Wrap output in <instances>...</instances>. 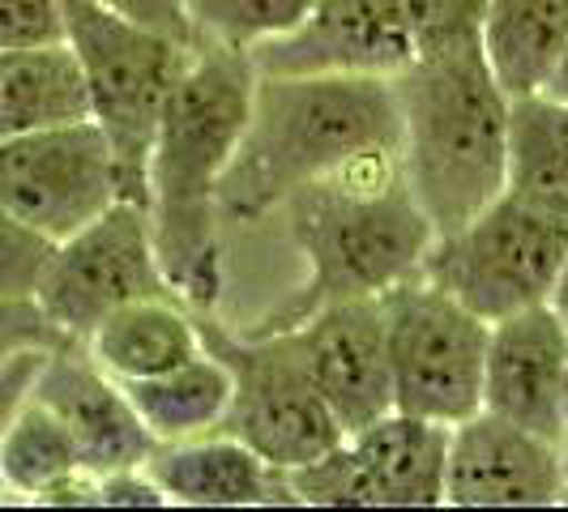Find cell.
I'll return each mask as SVG.
<instances>
[{
    "instance_id": "27",
    "label": "cell",
    "mask_w": 568,
    "mask_h": 512,
    "mask_svg": "<svg viewBox=\"0 0 568 512\" xmlns=\"http://www.w3.org/2000/svg\"><path fill=\"white\" fill-rule=\"evenodd\" d=\"M64 341L69 338L39 308V299H0V371L13 368L27 355L57 350Z\"/></svg>"
},
{
    "instance_id": "1",
    "label": "cell",
    "mask_w": 568,
    "mask_h": 512,
    "mask_svg": "<svg viewBox=\"0 0 568 512\" xmlns=\"http://www.w3.org/2000/svg\"><path fill=\"white\" fill-rule=\"evenodd\" d=\"M253 82L248 52L197 43L159 115L145 167V214L159 265L193 313H214L227 283L219 188L248 120Z\"/></svg>"
},
{
    "instance_id": "28",
    "label": "cell",
    "mask_w": 568,
    "mask_h": 512,
    "mask_svg": "<svg viewBox=\"0 0 568 512\" xmlns=\"http://www.w3.org/2000/svg\"><path fill=\"white\" fill-rule=\"evenodd\" d=\"M64 39L60 0H0V48H30Z\"/></svg>"
},
{
    "instance_id": "20",
    "label": "cell",
    "mask_w": 568,
    "mask_h": 512,
    "mask_svg": "<svg viewBox=\"0 0 568 512\" xmlns=\"http://www.w3.org/2000/svg\"><path fill=\"white\" fill-rule=\"evenodd\" d=\"M85 115H90V94L82 64L64 39L0 48V142Z\"/></svg>"
},
{
    "instance_id": "9",
    "label": "cell",
    "mask_w": 568,
    "mask_h": 512,
    "mask_svg": "<svg viewBox=\"0 0 568 512\" xmlns=\"http://www.w3.org/2000/svg\"><path fill=\"white\" fill-rule=\"evenodd\" d=\"M445 453L449 427L389 410L286 470V483L295 504L316 509H436L445 504Z\"/></svg>"
},
{
    "instance_id": "33",
    "label": "cell",
    "mask_w": 568,
    "mask_h": 512,
    "mask_svg": "<svg viewBox=\"0 0 568 512\" xmlns=\"http://www.w3.org/2000/svg\"><path fill=\"white\" fill-rule=\"evenodd\" d=\"M547 308L560 316L568 325V256L565 265H560V274H556V286H551V295H547Z\"/></svg>"
},
{
    "instance_id": "10",
    "label": "cell",
    "mask_w": 568,
    "mask_h": 512,
    "mask_svg": "<svg viewBox=\"0 0 568 512\" xmlns=\"http://www.w3.org/2000/svg\"><path fill=\"white\" fill-rule=\"evenodd\" d=\"M154 295H175V286L159 265L150 214L138 201H115L94 223L57 239L34 290L39 308L69 341H85L103 316Z\"/></svg>"
},
{
    "instance_id": "26",
    "label": "cell",
    "mask_w": 568,
    "mask_h": 512,
    "mask_svg": "<svg viewBox=\"0 0 568 512\" xmlns=\"http://www.w3.org/2000/svg\"><path fill=\"white\" fill-rule=\"evenodd\" d=\"M48 256L52 239L0 205V299H34Z\"/></svg>"
},
{
    "instance_id": "2",
    "label": "cell",
    "mask_w": 568,
    "mask_h": 512,
    "mask_svg": "<svg viewBox=\"0 0 568 512\" xmlns=\"http://www.w3.org/2000/svg\"><path fill=\"white\" fill-rule=\"evenodd\" d=\"M398 145L394 78L256 73L248 120L219 188L223 223H256L283 209L291 193Z\"/></svg>"
},
{
    "instance_id": "6",
    "label": "cell",
    "mask_w": 568,
    "mask_h": 512,
    "mask_svg": "<svg viewBox=\"0 0 568 512\" xmlns=\"http://www.w3.org/2000/svg\"><path fill=\"white\" fill-rule=\"evenodd\" d=\"M201 346L227 368L231 406L219 431L248 444L274 470H295L338 444V419L316 393L313 376L286 329H227L210 313H197Z\"/></svg>"
},
{
    "instance_id": "18",
    "label": "cell",
    "mask_w": 568,
    "mask_h": 512,
    "mask_svg": "<svg viewBox=\"0 0 568 512\" xmlns=\"http://www.w3.org/2000/svg\"><path fill=\"white\" fill-rule=\"evenodd\" d=\"M0 491L27 504H99V479L43 401L27 398L0 431Z\"/></svg>"
},
{
    "instance_id": "15",
    "label": "cell",
    "mask_w": 568,
    "mask_h": 512,
    "mask_svg": "<svg viewBox=\"0 0 568 512\" xmlns=\"http://www.w3.org/2000/svg\"><path fill=\"white\" fill-rule=\"evenodd\" d=\"M256 73H372L394 78L415 60L398 0H313L300 27L248 52Z\"/></svg>"
},
{
    "instance_id": "31",
    "label": "cell",
    "mask_w": 568,
    "mask_h": 512,
    "mask_svg": "<svg viewBox=\"0 0 568 512\" xmlns=\"http://www.w3.org/2000/svg\"><path fill=\"white\" fill-rule=\"evenodd\" d=\"M43 355H48V350L27 355V359H18L13 368L0 371V431H4V423L18 414V406L30 398V385H34V371H39V363H43Z\"/></svg>"
},
{
    "instance_id": "7",
    "label": "cell",
    "mask_w": 568,
    "mask_h": 512,
    "mask_svg": "<svg viewBox=\"0 0 568 512\" xmlns=\"http://www.w3.org/2000/svg\"><path fill=\"white\" fill-rule=\"evenodd\" d=\"M565 256L568 218L500 193L457 231L436 235L419 274L491 325L547 304Z\"/></svg>"
},
{
    "instance_id": "23",
    "label": "cell",
    "mask_w": 568,
    "mask_h": 512,
    "mask_svg": "<svg viewBox=\"0 0 568 512\" xmlns=\"http://www.w3.org/2000/svg\"><path fill=\"white\" fill-rule=\"evenodd\" d=\"M124 389L159 444L219 431L231 406V376L205 346L180 368L150 376V380H133Z\"/></svg>"
},
{
    "instance_id": "13",
    "label": "cell",
    "mask_w": 568,
    "mask_h": 512,
    "mask_svg": "<svg viewBox=\"0 0 568 512\" xmlns=\"http://www.w3.org/2000/svg\"><path fill=\"white\" fill-rule=\"evenodd\" d=\"M286 334L342 431H359L364 423L394 410L381 295L325 304L300 325H291Z\"/></svg>"
},
{
    "instance_id": "25",
    "label": "cell",
    "mask_w": 568,
    "mask_h": 512,
    "mask_svg": "<svg viewBox=\"0 0 568 512\" xmlns=\"http://www.w3.org/2000/svg\"><path fill=\"white\" fill-rule=\"evenodd\" d=\"M484 4L487 0H398L410 39H415V57L479 39Z\"/></svg>"
},
{
    "instance_id": "17",
    "label": "cell",
    "mask_w": 568,
    "mask_h": 512,
    "mask_svg": "<svg viewBox=\"0 0 568 512\" xmlns=\"http://www.w3.org/2000/svg\"><path fill=\"white\" fill-rule=\"evenodd\" d=\"M159 479L168 504L184 509H261V504H295L286 470L240 444L227 431H210L193 440L159 444L145 461Z\"/></svg>"
},
{
    "instance_id": "16",
    "label": "cell",
    "mask_w": 568,
    "mask_h": 512,
    "mask_svg": "<svg viewBox=\"0 0 568 512\" xmlns=\"http://www.w3.org/2000/svg\"><path fill=\"white\" fill-rule=\"evenodd\" d=\"M568 325L547 304L491 320L484 359V410L565 444Z\"/></svg>"
},
{
    "instance_id": "22",
    "label": "cell",
    "mask_w": 568,
    "mask_h": 512,
    "mask_svg": "<svg viewBox=\"0 0 568 512\" xmlns=\"http://www.w3.org/2000/svg\"><path fill=\"white\" fill-rule=\"evenodd\" d=\"M505 193L568 218V103L521 94L509 103Z\"/></svg>"
},
{
    "instance_id": "35",
    "label": "cell",
    "mask_w": 568,
    "mask_h": 512,
    "mask_svg": "<svg viewBox=\"0 0 568 512\" xmlns=\"http://www.w3.org/2000/svg\"><path fill=\"white\" fill-rule=\"evenodd\" d=\"M560 457H565V483H568V440H565V449H560Z\"/></svg>"
},
{
    "instance_id": "5",
    "label": "cell",
    "mask_w": 568,
    "mask_h": 512,
    "mask_svg": "<svg viewBox=\"0 0 568 512\" xmlns=\"http://www.w3.org/2000/svg\"><path fill=\"white\" fill-rule=\"evenodd\" d=\"M64 43L82 64L90 120L112 142L120 197L145 205V167L171 85L193 60V43L168 39L99 0H60Z\"/></svg>"
},
{
    "instance_id": "30",
    "label": "cell",
    "mask_w": 568,
    "mask_h": 512,
    "mask_svg": "<svg viewBox=\"0 0 568 512\" xmlns=\"http://www.w3.org/2000/svg\"><path fill=\"white\" fill-rule=\"evenodd\" d=\"M99 504L108 509H163L168 495L159 479L150 474V465H129V470H112V474H99Z\"/></svg>"
},
{
    "instance_id": "32",
    "label": "cell",
    "mask_w": 568,
    "mask_h": 512,
    "mask_svg": "<svg viewBox=\"0 0 568 512\" xmlns=\"http://www.w3.org/2000/svg\"><path fill=\"white\" fill-rule=\"evenodd\" d=\"M542 94H551L556 103H568V43L560 60H556V69H551V78H547V85H542Z\"/></svg>"
},
{
    "instance_id": "8",
    "label": "cell",
    "mask_w": 568,
    "mask_h": 512,
    "mask_svg": "<svg viewBox=\"0 0 568 512\" xmlns=\"http://www.w3.org/2000/svg\"><path fill=\"white\" fill-rule=\"evenodd\" d=\"M394 410L454 427L484 410L487 325L424 274L381 295Z\"/></svg>"
},
{
    "instance_id": "34",
    "label": "cell",
    "mask_w": 568,
    "mask_h": 512,
    "mask_svg": "<svg viewBox=\"0 0 568 512\" xmlns=\"http://www.w3.org/2000/svg\"><path fill=\"white\" fill-rule=\"evenodd\" d=\"M560 419H565V440H568V368H565V398H560Z\"/></svg>"
},
{
    "instance_id": "24",
    "label": "cell",
    "mask_w": 568,
    "mask_h": 512,
    "mask_svg": "<svg viewBox=\"0 0 568 512\" xmlns=\"http://www.w3.org/2000/svg\"><path fill=\"white\" fill-rule=\"evenodd\" d=\"M197 30V43H219L253 52L270 39H283L300 27L313 0H184Z\"/></svg>"
},
{
    "instance_id": "29",
    "label": "cell",
    "mask_w": 568,
    "mask_h": 512,
    "mask_svg": "<svg viewBox=\"0 0 568 512\" xmlns=\"http://www.w3.org/2000/svg\"><path fill=\"white\" fill-rule=\"evenodd\" d=\"M115 13L142 22V27L159 30L168 39H180V43H193L197 48V30H193V18H189V4L184 0H99Z\"/></svg>"
},
{
    "instance_id": "4",
    "label": "cell",
    "mask_w": 568,
    "mask_h": 512,
    "mask_svg": "<svg viewBox=\"0 0 568 512\" xmlns=\"http://www.w3.org/2000/svg\"><path fill=\"white\" fill-rule=\"evenodd\" d=\"M402 175L436 235H449L505 193L509 94L487 69L479 39L419 52L394 73Z\"/></svg>"
},
{
    "instance_id": "12",
    "label": "cell",
    "mask_w": 568,
    "mask_h": 512,
    "mask_svg": "<svg viewBox=\"0 0 568 512\" xmlns=\"http://www.w3.org/2000/svg\"><path fill=\"white\" fill-rule=\"evenodd\" d=\"M565 444L542 440L491 410L449 427L445 504L457 509H551L568 504Z\"/></svg>"
},
{
    "instance_id": "19",
    "label": "cell",
    "mask_w": 568,
    "mask_h": 512,
    "mask_svg": "<svg viewBox=\"0 0 568 512\" xmlns=\"http://www.w3.org/2000/svg\"><path fill=\"white\" fill-rule=\"evenodd\" d=\"M82 346L120 385L150 380V376L180 368L184 359H193L201 350L197 313L175 295L133 299V304L115 308L112 316H103Z\"/></svg>"
},
{
    "instance_id": "3",
    "label": "cell",
    "mask_w": 568,
    "mask_h": 512,
    "mask_svg": "<svg viewBox=\"0 0 568 512\" xmlns=\"http://www.w3.org/2000/svg\"><path fill=\"white\" fill-rule=\"evenodd\" d=\"M291 239L308 260L295 295L256 329H291L338 299H376L424 269L436 231L410 197L398 150L364 154L342 171L291 193Z\"/></svg>"
},
{
    "instance_id": "11",
    "label": "cell",
    "mask_w": 568,
    "mask_h": 512,
    "mask_svg": "<svg viewBox=\"0 0 568 512\" xmlns=\"http://www.w3.org/2000/svg\"><path fill=\"white\" fill-rule=\"evenodd\" d=\"M120 197L112 142L85 115L0 142V205L52 244L94 223Z\"/></svg>"
},
{
    "instance_id": "21",
    "label": "cell",
    "mask_w": 568,
    "mask_h": 512,
    "mask_svg": "<svg viewBox=\"0 0 568 512\" xmlns=\"http://www.w3.org/2000/svg\"><path fill=\"white\" fill-rule=\"evenodd\" d=\"M568 43V0H487L479 52L509 99L542 94Z\"/></svg>"
},
{
    "instance_id": "14",
    "label": "cell",
    "mask_w": 568,
    "mask_h": 512,
    "mask_svg": "<svg viewBox=\"0 0 568 512\" xmlns=\"http://www.w3.org/2000/svg\"><path fill=\"white\" fill-rule=\"evenodd\" d=\"M30 398L43 401L69 427L78 457L94 479L129 465H145L159 449L129 389L90 359L82 341H64L43 355Z\"/></svg>"
}]
</instances>
